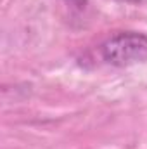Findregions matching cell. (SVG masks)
<instances>
[{
    "label": "cell",
    "instance_id": "6da1fadb",
    "mask_svg": "<svg viewBox=\"0 0 147 149\" xmlns=\"http://www.w3.org/2000/svg\"><path fill=\"white\" fill-rule=\"evenodd\" d=\"M101 54L106 63L118 68L147 61V35L142 31H118L102 45Z\"/></svg>",
    "mask_w": 147,
    "mask_h": 149
}]
</instances>
